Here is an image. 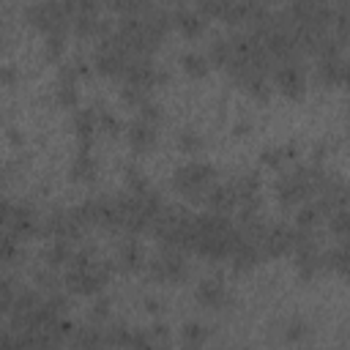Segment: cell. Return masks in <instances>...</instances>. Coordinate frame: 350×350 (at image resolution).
<instances>
[{
	"label": "cell",
	"mask_w": 350,
	"mask_h": 350,
	"mask_svg": "<svg viewBox=\"0 0 350 350\" xmlns=\"http://www.w3.org/2000/svg\"><path fill=\"white\" fill-rule=\"evenodd\" d=\"M178 28L184 30L186 36H195L203 30V19L197 17V14H184V17H178Z\"/></svg>",
	"instance_id": "1"
},
{
	"label": "cell",
	"mask_w": 350,
	"mask_h": 350,
	"mask_svg": "<svg viewBox=\"0 0 350 350\" xmlns=\"http://www.w3.org/2000/svg\"><path fill=\"white\" fill-rule=\"evenodd\" d=\"M184 63H186V71L189 74H206V61L203 58L189 55V58H184Z\"/></svg>",
	"instance_id": "2"
}]
</instances>
